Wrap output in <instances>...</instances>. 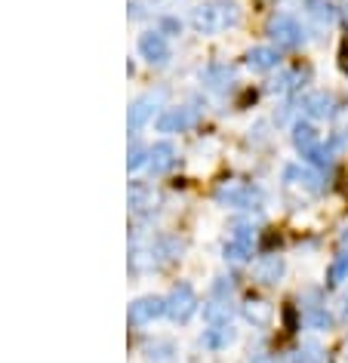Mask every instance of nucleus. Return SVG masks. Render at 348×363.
Here are the masks:
<instances>
[{
	"instance_id": "f257e3e1",
	"label": "nucleus",
	"mask_w": 348,
	"mask_h": 363,
	"mask_svg": "<svg viewBox=\"0 0 348 363\" xmlns=\"http://www.w3.org/2000/svg\"><path fill=\"white\" fill-rule=\"evenodd\" d=\"M274 38H278L281 43H287V47H293V43L299 40V28L290 19H278L274 22Z\"/></svg>"
},
{
	"instance_id": "f03ea898",
	"label": "nucleus",
	"mask_w": 348,
	"mask_h": 363,
	"mask_svg": "<svg viewBox=\"0 0 348 363\" xmlns=\"http://www.w3.org/2000/svg\"><path fill=\"white\" fill-rule=\"evenodd\" d=\"M250 62H253V68H271L278 59H274L271 50H256L253 56H250Z\"/></svg>"
},
{
	"instance_id": "7ed1b4c3",
	"label": "nucleus",
	"mask_w": 348,
	"mask_h": 363,
	"mask_svg": "<svg viewBox=\"0 0 348 363\" xmlns=\"http://www.w3.org/2000/svg\"><path fill=\"white\" fill-rule=\"evenodd\" d=\"M345 274H348V252H345V256H339V259H336V265H333V271H330L333 284H339V280H345Z\"/></svg>"
},
{
	"instance_id": "20e7f679",
	"label": "nucleus",
	"mask_w": 348,
	"mask_h": 363,
	"mask_svg": "<svg viewBox=\"0 0 348 363\" xmlns=\"http://www.w3.org/2000/svg\"><path fill=\"white\" fill-rule=\"evenodd\" d=\"M308 105H311V114H320V117H327L330 111H333V108H330V99H327V96H315Z\"/></svg>"
},
{
	"instance_id": "39448f33",
	"label": "nucleus",
	"mask_w": 348,
	"mask_h": 363,
	"mask_svg": "<svg viewBox=\"0 0 348 363\" xmlns=\"http://www.w3.org/2000/svg\"><path fill=\"white\" fill-rule=\"evenodd\" d=\"M311 142H315V130H311V126H299L296 145H299V148H311Z\"/></svg>"
},
{
	"instance_id": "423d86ee",
	"label": "nucleus",
	"mask_w": 348,
	"mask_h": 363,
	"mask_svg": "<svg viewBox=\"0 0 348 363\" xmlns=\"http://www.w3.org/2000/svg\"><path fill=\"white\" fill-rule=\"evenodd\" d=\"M345 314H348V308H345Z\"/></svg>"
}]
</instances>
